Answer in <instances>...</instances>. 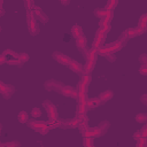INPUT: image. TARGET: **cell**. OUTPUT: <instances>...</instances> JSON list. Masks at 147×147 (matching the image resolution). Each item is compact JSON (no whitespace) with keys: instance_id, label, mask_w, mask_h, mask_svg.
<instances>
[{"instance_id":"obj_1","label":"cell","mask_w":147,"mask_h":147,"mask_svg":"<svg viewBox=\"0 0 147 147\" xmlns=\"http://www.w3.org/2000/svg\"><path fill=\"white\" fill-rule=\"evenodd\" d=\"M26 22H28V29H29V32L32 34V36H36L39 33V26L36 22V18L32 14L31 10H26Z\"/></svg>"},{"instance_id":"obj_2","label":"cell","mask_w":147,"mask_h":147,"mask_svg":"<svg viewBox=\"0 0 147 147\" xmlns=\"http://www.w3.org/2000/svg\"><path fill=\"white\" fill-rule=\"evenodd\" d=\"M96 56H98V51L90 49L88 55L86 56V63H85V67H84L86 74H90L94 69V65H95V62H96Z\"/></svg>"},{"instance_id":"obj_3","label":"cell","mask_w":147,"mask_h":147,"mask_svg":"<svg viewBox=\"0 0 147 147\" xmlns=\"http://www.w3.org/2000/svg\"><path fill=\"white\" fill-rule=\"evenodd\" d=\"M45 109H46V113H47V116L49 118V121H54V119H59V114H57V109L55 107L54 103H52L51 101L48 100H45L42 102Z\"/></svg>"},{"instance_id":"obj_4","label":"cell","mask_w":147,"mask_h":147,"mask_svg":"<svg viewBox=\"0 0 147 147\" xmlns=\"http://www.w3.org/2000/svg\"><path fill=\"white\" fill-rule=\"evenodd\" d=\"M15 92V87L13 85H9V84H6L3 82L0 83V93L1 95L5 98V99H9Z\"/></svg>"},{"instance_id":"obj_5","label":"cell","mask_w":147,"mask_h":147,"mask_svg":"<svg viewBox=\"0 0 147 147\" xmlns=\"http://www.w3.org/2000/svg\"><path fill=\"white\" fill-rule=\"evenodd\" d=\"M44 86H45V88H46L47 91H59V92H60L61 88L63 87V84H62L61 82H59V80L49 79V80L45 82Z\"/></svg>"},{"instance_id":"obj_6","label":"cell","mask_w":147,"mask_h":147,"mask_svg":"<svg viewBox=\"0 0 147 147\" xmlns=\"http://www.w3.org/2000/svg\"><path fill=\"white\" fill-rule=\"evenodd\" d=\"M31 11H32V14H33L34 18H38L40 22H42V23H46V22L48 21V17H47V15L44 13V10H42L41 8H39V7L34 6V7L31 9Z\"/></svg>"},{"instance_id":"obj_7","label":"cell","mask_w":147,"mask_h":147,"mask_svg":"<svg viewBox=\"0 0 147 147\" xmlns=\"http://www.w3.org/2000/svg\"><path fill=\"white\" fill-rule=\"evenodd\" d=\"M86 42H87V40H86V38L84 36H82L78 39H76V46L79 49V52H82L85 55V57L88 55V52H90V51H86Z\"/></svg>"},{"instance_id":"obj_8","label":"cell","mask_w":147,"mask_h":147,"mask_svg":"<svg viewBox=\"0 0 147 147\" xmlns=\"http://www.w3.org/2000/svg\"><path fill=\"white\" fill-rule=\"evenodd\" d=\"M53 57H54L55 61H57L59 63L64 64V65H69V63H70V61H71V59H70L69 56L64 55V54L61 53V52H54V53H53Z\"/></svg>"},{"instance_id":"obj_9","label":"cell","mask_w":147,"mask_h":147,"mask_svg":"<svg viewBox=\"0 0 147 147\" xmlns=\"http://www.w3.org/2000/svg\"><path fill=\"white\" fill-rule=\"evenodd\" d=\"M28 125L30 126V129L34 130V131H39L40 129H44L46 126H48V123L44 122V121H38V119H31L28 122Z\"/></svg>"},{"instance_id":"obj_10","label":"cell","mask_w":147,"mask_h":147,"mask_svg":"<svg viewBox=\"0 0 147 147\" xmlns=\"http://www.w3.org/2000/svg\"><path fill=\"white\" fill-rule=\"evenodd\" d=\"M68 67H69V69H70L71 71H74V72H77V74H80V72H82V70H83V67H82V64H80L79 62L75 61V60H71Z\"/></svg>"},{"instance_id":"obj_11","label":"cell","mask_w":147,"mask_h":147,"mask_svg":"<svg viewBox=\"0 0 147 147\" xmlns=\"http://www.w3.org/2000/svg\"><path fill=\"white\" fill-rule=\"evenodd\" d=\"M98 131H99V134L100 136H103L106 132H107V130L109 129V122H107V121H103V122H101L98 126Z\"/></svg>"},{"instance_id":"obj_12","label":"cell","mask_w":147,"mask_h":147,"mask_svg":"<svg viewBox=\"0 0 147 147\" xmlns=\"http://www.w3.org/2000/svg\"><path fill=\"white\" fill-rule=\"evenodd\" d=\"M71 34H72L74 38H76V39H78L79 37L84 36L83 30H82V28H80L79 25H74V26L71 28Z\"/></svg>"},{"instance_id":"obj_13","label":"cell","mask_w":147,"mask_h":147,"mask_svg":"<svg viewBox=\"0 0 147 147\" xmlns=\"http://www.w3.org/2000/svg\"><path fill=\"white\" fill-rule=\"evenodd\" d=\"M100 103H101V100L99 98H92L86 101L87 108H96L98 106H100Z\"/></svg>"},{"instance_id":"obj_14","label":"cell","mask_w":147,"mask_h":147,"mask_svg":"<svg viewBox=\"0 0 147 147\" xmlns=\"http://www.w3.org/2000/svg\"><path fill=\"white\" fill-rule=\"evenodd\" d=\"M74 90H75V88H74L72 86H70V85H63V87L61 88L60 93H61V94H63L64 96H71V94H72Z\"/></svg>"},{"instance_id":"obj_15","label":"cell","mask_w":147,"mask_h":147,"mask_svg":"<svg viewBox=\"0 0 147 147\" xmlns=\"http://www.w3.org/2000/svg\"><path fill=\"white\" fill-rule=\"evenodd\" d=\"M17 119H18V122L22 123V124L28 123V122H29V115H28V113H26L25 110L20 111L18 115H17Z\"/></svg>"},{"instance_id":"obj_16","label":"cell","mask_w":147,"mask_h":147,"mask_svg":"<svg viewBox=\"0 0 147 147\" xmlns=\"http://www.w3.org/2000/svg\"><path fill=\"white\" fill-rule=\"evenodd\" d=\"M98 98L101 100V102H106V101H108V100H110L113 98V92L111 91H105Z\"/></svg>"},{"instance_id":"obj_17","label":"cell","mask_w":147,"mask_h":147,"mask_svg":"<svg viewBox=\"0 0 147 147\" xmlns=\"http://www.w3.org/2000/svg\"><path fill=\"white\" fill-rule=\"evenodd\" d=\"M99 136H100V134H99V131H98V127H96V126H95V127H92V129H88L87 132H86V134H85V137L91 138V139L96 138V137H99Z\"/></svg>"},{"instance_id":"obj_18","label":"cell","mask_w":147,"mask_h":147,"mask_svg":"<svg viewBox=\"0 0 147 147\" xmlns=\"http://www.w3.org/2000/svg\"><path fill=\"white\" fill-rule=\"evenodd\" d=\"M108 13H109V11H107L105 8H98V9L94 10V15L98 16L99 18H101V20L105 18V17L108 15Z\"/></svg>"},{"instance_id":"obj_19","label":"cell","mask_w":147,"mask_h":147,"mask_svg":"<svg viewBox=\"0 0 147 147\" xmlns=\"http://www.w3.org/2000/svg\"><path fill=\"white\" fill-rule=\"evenodd\" d=\"M139 28H141L144 31L147 29V14H142L139 20Z\"/></svg>"},{"instance_id":"obj_20","label":"cell","mask_w":147,"mask_h":147,"mask_svg":"<svg viewBox=\"0 0 147 147\" xmlns=\"http://www.w3.org/2000/svg\"><path fill=\"white\" fill-rule=\"evenodd\" d=\"M122 34H123L126 39H129V38H133V37H137V34H136V29H133V28L126 29Z\"/></svg>"},{"instance_id":"obj_21","label":"cell","mask_w":147,"mask_h":147,"mask_svg":"<svg viewBox=\"0 0 147 147\" xmlns=\"http://www.w3.org/2000/svg\"><path fill=\"white\" fill-rule=\"evenodd\" d=\"M91 82V76H90V74H83V76H82V79H80V84L83 85V86H85V87H87V85H88V83Z\"/></svg>"},{"instance_id":"obj_22","label":"cell","mask_w":147,"mask_h":147,"mask_svg":"<svg viewBox=\"0 0 147 147\" xmlns=\"http://www.w3.org/2000/svg\"><path fill=\"white\" fill-rule=\"evenodd\" d=\"M115 6H117V1H116V0H109V1L106 3L105 9H106L107 11H113V9L115 8Z\"/></svg>"},{"instance_id":"obj_23","label":"cell","mask_w":147,"mask_h":147,"mask_svg":"<svg viewBox=\"0 0 147 147\" xmlns=\"http://www.w3.org/2000/svg\"><path fill=\"white\" fill-rule=\"evenodd\" d=\"M78 129H79V132H80L83 136H85L86 132H87V130H88L90 127L87 126V122H84V123H79Z\"/></svg>"},{"instance_id":"obj_24","label":"cell","mask_w":147,"mask_h":147,"mask_svg":"<svg viewBox=\"0 0 147 147\" xmlns=\"http://www.w3.org/2000/svg\"><path fill=\"white\" fill-rule=\"evenodd\" d=\"M136 121L138 122V123H145V122H147V114H138L137 116H136Z\"/></svg>"},{"instance_id":"obj_25","label":"cell","mask_w":147,"mask_h":147,"mask_svg":"<svg viewBox=\"0 0 147 147\" xmlns=\"http://www.w3.org/2000/svg\"><path fill=\"white\" fill-rule=\"evenodd\" d=\"M61 126V123L59 119H54V121H49L48 122V127L49 129H56V127H60Z\"/></svg>"},{"instance_id":"obj_26","label":"cell","mask_w":147,"mask_h":147,"mask_svg":"<svg viewBox=\"0 0 147 147\" xmlns=\"http://www.w3.org/2000/svg\"><path fill=\"white\" fill-rule=\"evenodd\" d=\"M2 146L3 147H20L21 144H20V141L14 140V141H9V142H6V144H2Z\"/></svg>"},{"instance_id":"obj_27","label":"cell","mask_w":147,"mask_h":147,"mask_svg":"<svg viewBox=\"0 0 147 147\" xmlns=\"http://www.w3.org/2000/svg\"><path fill=\"white\" fill-rule=\"evenodd\" d=\"M78 125H79V121H78L76 117L69 119V127L74 129V127H78Z\"/></svg>"},{"instance_id":"obj_28","label":"cell","mask_w":147,"mask_h":147,"mask_svg":"<svg viewBox=\"0 0 147 147\" xmlns=\"http://www.w3.org/2000/svg\"><path fill=\"white\" fill-rule=\"evenodd\" d=\"M24 6H25L26 10H31L36 5H34V2L31 1V0H25V1H24Z\"/></svg>"},{"instance_id":"obj_29","label":"cell","mask_w":147,"mask_h":147,"mask_svg":"<svg viewBox=\"0 0 147 147\" xmlns=\"http://www.w3.org/2000/svg\"><path fill=\"white\" fill-rule=\"evenodd\" d=\"M76 118L79 121V123L87 122V116H86V114H77V115H76Z\"/></svg>"},{"instance_id":"obj_30","label":"cell","mask_w":147,"mask_h":147,"mask_svg":"<svg viewBox=\"0 0 147 147\" xmlns=\"http://www.w3.org/2000/svg\"><path fill=\"white\" fill-rule=\"evenodd\" d=\"M31 114H32V116H33L34 118H36V117H40V116H41V110H40L39 108L34 107V108H32Z\"/></svg>"},{"instance_id":"obj_31","label":"cell","mask_w":147,"mask_h":147,"mask_svg":"<svg viewBox=\"0 0 147 147\" xmlns=\"http://www.w3.org/2000/svg\"><path fill=\"white\" fill-rule=\"evenodd\" d=\"M139 62L141 65H147V54H141L139 56Z\"/></svg>"},{"instance_id":"obj_32","label":"cell","mask_w":147,"mask_h":147,"mask_svg":"<svg viewBox=\"0 0 147 147\" xmlns=\"http://www.w3.org/2000/svg\"><path fill=\"white\" fill-rule=\"evenodd\" d=\"M18 60H20L21 62H23V63H24V62H26V61L29 60V55H28L26 53H22V54H20V55H18Z\"/></svg>"},{"instance_id":"obj_33","label":"cell","mask_w":147,"mask_h":147,"mask_svg":"<svg viewBox=\"0 0 147 147\" xmlns=\"http://www.w3.org/2000/svg\"><path fill=\"white\" fill-rule=\"evenodd\" d=\"M140 136L142 139H147V125L142 126L141 130H140Z\"/></svg>"},{"instance_id":"obj_34","label":"cell","mask_w":147,"mask_h":147,"mask_svg":"<svg viewBox=\"0 0 147 147\" xmlns=\"http://www.w3.org/2000/svg\"><path fill=\"white\" fill-rule=\"evenodd\" d=\"M84 145H85V147H92V139L85 137V139H84Z\"/></svg>"},{"instance_id":"obj_35","label":"cell","mask_w":147,"mask_h":147,"mask_svg":"<svg viewBox=\"0 0 147 147\" xmlns=\"http://www.w3.org/2000/svg\"><path fill=\"white\" fill-rule=\"evenodd\" d=\"M105 57H106L108 61H110V62H114V61L116 60V56H115L114 54H107Z\"/></svg>"},{"instance_id":"obj_36","label":"cell","mask_w":147,"mask_h":147,"mask_svg":"<svg viewBox=\"0 0 147 147\" xmlns=\"http://www.w3.org/2000/svg\"><path fill=\"white\" fill-rule=\"evenodd\" d=\"M139 71H140L141 75H147V65H141Z\"/></svg>"},{"instance_id":"obj_37","label":"cell","mask_w":147,"mask_h":147,"mask_svg":"<svg viewBox=\"0 0 147 147\" xmlns=\"http://www.w3.org/2000/svg\"><path fill=\"white\" fill-rule=\"evenodd\" d=\"M49 130H51V129H49L48 126H46V127H44V129H40L38 132H39V133H41V134H46V133H47Z\"/></svg>"},{"instance_id":"obj_38","label":"cell","mask_w":147,"mask_h":147,"mask_svg":"<svg viewBox=\"0 0 147 147\" xmlns=\"http://www.w3.org/2000/svg\"><path fill=\"white\" fill-rule=\"evenodd\" d=\"M144 32H145V31H144L141 28H139V26L136 28V34H137V36H140V34H142Z\"/></svg>"},{"instance_id":"obj_39","label":"cell","mask_w":147,"mask_h":147,"mask_svg":"<svg viewBox=\"0 0 147 147\" xmlns=\"http://www.w3.org/2000/svg\"><path fill=\"white\" fill-rule=\"evenodd\" d=\"M140 100L142 101V103H144V105H146V106H147V94H144V95L140 98Z\"/></svg>"},{"instance_id":"obj_40","label":"cell","mask_w":147,"mask_h":147,"mask_svg":"<svg viewBox=\"0 0 147 147\" xmlns=\"http://www.w3.org/2000/svg\"><path fill=\"white\" fill-rule=\"evenodd\" d=\"M133 138H134V139H136V140L138 141V140H139V139L141 138V136H140V132H136V133L133 134Z\"/></svg>"},{"instance_id":"obj_41","label":"cell","mask_w":147,"mask_h":147,"mask_svg":"<svg viewBox=\"0 0 147 147\" xmlns=\"http://www.w3.org/2000/svg\"><path fill=\"white\" fill-rule=\"evenodd\" d=\"M61 3H62V5H69V3H70V1H68V0H67V1L62 0V1H61Z\"/></svg>"}]
</instances>
